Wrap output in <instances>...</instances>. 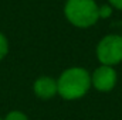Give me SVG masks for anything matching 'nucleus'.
<instances>
[{
    "mask_svg": "<svg viewBox=\"0 0 122 120\" xmlns=\"http://www.w3.org/2000/svg\"><path fill=\"white\" fill-rule=\"evenodd\" d=\"M33 93L41 100H51L58 95L57 79L50 75H41L33 82Z\"/></svg>",
    "mask_w": 122,
    "mask_h": 120,
    "instance_id": "obj_5",
    "label": "nucleus"
},
{
    "mask_svg": "<svg viewBox=\"0 0 122 120\" xmlns=\"http://www.w3.org/2000/svg\"><path fill=\"white\" fill-rule=\"evenodd\" d=\"M112 13H114V9H112L111 4H108V3L99 4V7H98V16H99V20H107V18H109V17L112 16Z\"/></svg>",
    "mask_w": 122,
    "mask_h": 120,
    "instance_id": "obj_6",
    "label": "nucleus"
},
{
    "mask_svg": "<svg viewBox=\"0 0 122 120\" xmlns=\"http://www.w3.org/2000/svg\"><path fill=\"white\" fill-rule=\"evenodd\" d=\"M107 3H108V4H111L114 10L122 11V0H107Z\"/></svg>",
    "mask_w": 122,
    "mask_h": 120,
    "instance_id": "obj_9",
    "label": "nucleus"
},
{
    "mask_svg": "<svg viewBox=\"0 0 122 120\" xmlns=\"http://www.w3.org/2000/svg\"><path fill=\"white\" fill-rule=\"evenodd\" d=\"M9 50H10V45H9V40L7 37L0 31V61H3L7 54H9Z\"/></svg>",
    "mask_w": 122,
    "mask_h": 120,
    "instance_id": "obj_7",
    "label": "nucleus"
},
{
    "mask_svg": "<svg viewBox=\"0 0 122 120\" xmlns=\"http://www.w3.org/2000/svg\"><path fill=\"white\" fill-rule=\"evenodd\" d=\"M118 83V72L115 66L101 65L91 72V88L101 93H108L115 89Z\"/></svg>",
    "mask_w": 122,
    "mask_h": 120,
    "instance_id": "obj_4",
    "label": "nucleus"
},
{
    "mask_svg": "<svg viewBox=\"0 0 122 120\" xmlns=\"http://www.w3.org/2000/svg\"><path fill=\"white\" fill-rule=\"evenodd\" d=\"M0 120H3V117H0Z\"/></svg>",
    "mask_w": 122,
    "mask_h": 120,
    "instance_id": "obj_10",
    "label": "nucleus"
},
{
    "mask_svg": "<svg viewBox=\"0 0 122 120\" xmlns=\"http://www.w3.org/2000/svg\"><path fill=\"white\" fill-rule=\"evenodd\" d=\"M95 57L101 65L117 66L122 64V34L104 35L95 47Z\"/></svg>",
    "mask_w": 122,
    "mask_h": 120,
    "instance_id": "obj_3",
    "label": "nucleus"
},
{
    "mask_svg": "<svg viewBox=\"0 0 122 120\" xmlns=\"http://www.w3.org/2000/svg\"><path fill=\"white\" fill-rule=\"evenodd\" d=\"M99 4L95 0H65L62 13L65 20L77 28H90L99 21Z\"/></svg>",
    "mask_w": 122,
    "mask_h": 120,
    "instance_id": "obj_2",
    "label": "nucleus"
},
{
    "mask_svg": "<svg viewBox=\"0 0 122 120\" xmlns=\"http://www.w3.org/2000/svg\"><path fill=\"white\" fill-rule=\"evenodd\" d=\"M3 120H30V119H29V116H27L24 112H21V110H11V112H9V113L6 115V117Z\"/></svg>",
    "mask_w": 122,
    "mask_h": 120,
    "instance_id": "obj_8",
    "label": "nucleus"
},
{
    "mask_svg": "<svg viewBox=\"0 0 122 120\" xmlns=\"http://www.w3.org/2000/svg\"><path fill=\"white\" fill-rule=\"evenodd\" d=\"M57 88L61 99L80 100L91 89V72L84 66H70L58 75Z\"/></svg>",
    "mask_w": 122,
    "mask_h": 120,
    "instance_id": "obj_1",
    "label": "nucleus"
}]
</instances>
